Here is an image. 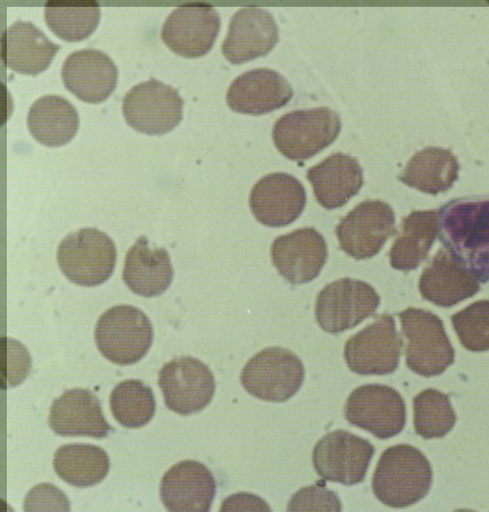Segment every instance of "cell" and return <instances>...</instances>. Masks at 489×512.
I'll list each match as a JSON object with an SVG mask.
<instances>
[{
    "label": "cell",
    "instance_id": "obj_1",
    "mask_svg": "<svg viewBox=\"0 0 489 512\" xmlns=\"http://www.w3.org/2000/svg\"><path fill=\"white\" fill-rule=\"evenodd\" d=\"M439 238L479 283L489 282V197L457 198L438 211Z\"/></svg>",
    "mask_w": 489,
    "mask_h": 512
},
{
    "label": "cell",
    "instance_id": "obj_2",
    "mask_svg": "<svg viewBox=\"0 0 489 512\" xmlns=\"http://www.w3.org/2000/svg\"><path fill=\"white\" fill-rule=\"evenodd\" d=\"M433 477L432 465L424 453L412 445L399 444L381 454L372 491L387 507L409 508L427 497Z\"/></svg>",
    "mask_w": 489,
    "mask_h": 512
},
{
    "label": "cell",
    "instance_id": "obj_3",
    "mask_svg": "<svg viewBox=\"0 0 489 512\" xmlns=\"http://www.w3.org/2000/svg\"><path fill=\"white\" fill-rule=\"evenodd\" d=\"M154 330L145 313L132 305H116L103 313L95 329V342L107 360L130 366L151 349Z\"/></svg>",
    "mask_w": 489,
    "mask_h": 512
},
{
    "label": "cell",
    "instance_id": "obj_4",
    "mask_svg": "<svg viewBox=\"0 0 489 512\" xmlns=\"http://www.w3.org/2000/svg\"><path fill=\"white\" fill-rule=\"evenodd\" d=\"M342 121L329 107L290 112L273 126L272 139L277 150L290 161L313 158L335 142Z\"/></svg>",
    "mask_w": 489,
    "mask_h": 512
},
{
    "label": "cell",
    "instance_id": "obj_5",
    "mask_svg": "<svg viewBox=\"0 0 489 512\" xmlns=\"http://www.w3.org/2000/svg\"><path fill=\"white\" fill-rule=\"evenodd\" d=\"M116 255L109 235L96 228H84L63 239L57 249V263L71 283L97 287L112 277Z\"/></svg>",
    "mask_w": 489,
    "mask_h": 512
},
{
    "label": "cell",
    "instance_id": "obj_6",
    "mask_svg": "<svg viewBox=\"0 0 489 512\" xmlns=\"http://www.w3.org/2000/svg\"><path fill=\"white\" fill-rule=\"evenodd\" d=\"M402 332L408 341L406 365L422 377H435L453 365L454 349L443 321L434 313L409 308L400 313Z\"/></svg>",
    "mask_w": 489,
    "mask_h": 512
},
{
    "label": "cell",
    "instance_id": "obj_7",
    "mask_svg": "<svg viewBox=\"0 0 489 512\" xmlns=\"http://www.w3.org/2000/svg\"><path fill=\"white\" fill-rule=\"evenodd\" d=\"M304 379L302 360L284 348H268L255 354L240 374V383L248 394L272 403L294 398Z\"/></svg>",
    "mask_w": 489,
    "mask_h": 512
},
{
    "label": "cell",
    "instance_id": "obj_8",
    "mask_svg": "<svg viewBox=\"0 0 489 512\" xmlns=\"http://www.w3.org/2000/svg\"><path fill=\"white\" fill-rule=\"evenodd\" d=\"M184 105L177 89L152 78L129 90L123 98L122 112L132 129L148 136H162L179 126Z\"/></svg>",
    "mask_w": 489,
    "mask_h": 512
},
{
    "label": "cell",
    "instance_id": "obj_9",
    "mask_svg": "<svg viewBox=\"0 0 489 512\" xmlns=\"http://www.w3.org/2000/svg\"><path fill=\"white\" fill-rule=\"evenodd\" d=\"M380 296L371 285L342 278L328 284L317 296L316 319L323 332L344 333L374 316Z\"/></svg>",
    "mask_w": 489,
    "mask_h": 512
},
{
    "label": "cell",
    "instance_id": "obj_10",
    "mask_svg": "<svg viewBox=\"0 0 489 512\" xmlns=\"http://www.w3.org/2000/svg\"><path fill=\"white\" fill-rule=\"evenodd\" d=\"M402 348L393 316L381 315L346 342L344 358L348 369L355 374L391 375L400 366Z\"/></svg>",
    "mask_w": 489,
    "mask_h": 512
},
{
    "label": "cell",
    "instance_id": "obj_11",
    "mask_svg": "<svg viewBox=\"0 0 489 512\" xmlns=\"http://www.w3.org/2000/svg\"><path fill=\"white\" fill-rule=\"evenodd\" d=\"M348 423L388 440L402 433L406 424V407L402 395L393 387L363 385L354 390L345 404Z\"/></svg>",
    "mask_w": 489,
    "mask_h": 512
},
{
    "label": "cell",
    "instance_id": "obj_12",
    "mask_svg": "<svg viewBox=\"0 0 489 512\" xmlns=\"http://www.w3.org/2000/svg\"><path fill=\"white\" fill-rule=\"evenodd\" d=\"M375 447L350 432H330L314 447L312 461L325 481L345 486L358 485L366 478Z\"/></svg>",
    "mask_w": 489,
    "mask_h": 512
},
{
    "label": "cell",
    "instance_id": "obj_13",
    "mask_svg": "<svg viewBox=\"0 0 489 512\" xmlns=\"http://www.w3.org/2000/svg\"><path fill=\"white\" fill-rule=\"evenodd\" d=\"M165 406L180 416L203 411L215 394V378L201 360L180 357L165 363L159 374Z\"/></svg>",
    "mask_w": 489,
    "mask_h": 512
},
{
    "label": "cell",
    "instance_id": "obj_14",
    "mask_svg": "<svg viewBox=\"0 0 489 512\" xmlns=\"http://www.w3.org/2000/svg\"><path fill=\"white\" fill-rule=\"evenodd\" d=\"M391 205L379 200L364 201L342 219L336 235L342 250L355 260L374 258L396 233Z\"/></svg>",
    "mask_w": 489,
    "mask_h": 512
},
{
    "label": "cell",
    "instance_id": "obj_15",
    "mask_svg": "<svg viewBox=\"0 0 489 512\" xmlns=\"http://www.w3.org/2000/svg\"><path fill=\"white\" fill-rule=\"evenodd\" d=\"M220 28V14L214 7L185 5L168 16L161 37L173 53L186 59H198L211 51Z\"/></svg>",
    "mask_w": 489,
    "mask_h": 512
},
{
    "label": "cell",
    "instance_id": "obj_16",
    "mask_svg": "<svg viewBox=\"0 0 489 512\" xmlns=\"http://www.w3.org/2000/svg\"><path fill=\"white\" fill-rule=\"evenodd\" d=\"M271 259L279 275L294 286L318 278L328 260L325 238L314 228H302L280 236L271 246Z\"/></svg>",
    "mask_w": 489,
    "mask_h": 512
},
{
    "label": "cell",
    "instance_id": "obj_17",
    "mask_svg": "<svg viewBox=\"0 0 489 512\" xmlns=\"http://www.w3.org/2000/svg\"><path fill=\"white\" fill-rule=\"evenodd\" d=\"M306 205V192L300 180L288 173H270L252 189L250 208L263 226L286 227L301 217Z\"/></svg>",
    "mask_w": 489,
    "mask_h": 512
},
{
    "label": "cell",
    "instance_id": "obj_18",
    "mask_svg": "<svg viewBox=\"0 0 489 512\" xmlns=\"http://www.w3.org/2000/svg\"><path fill=\"white\" fill-rule=\"evenodd\" d=\"M279 41L273 15L259 7H244L232 16L222 54L231 64H243L267 56Z\"/></svg>",
    "mask_w": 489,
    "mask_h": 512
},
{
    "label": "cell",
    "instance_id": "obj_19",
    "mask_svg": "<svg viewBox=\"0 0 489 512\" xmlns=\"http://www.w3.org/2000/svg\"><path fill=\"white\" fill-rule=\"evenodd\" d=\"M165 508L174 512H206L212 507L217 482L209 468L196 460H185L164 474L160 486Z\"/></svg>",
    "mask_w": 489,
    "mask_h": 512
},
{
    "label": "cell",
    "instance_id": "obj_20",
    "mask_svg": "<svg viewBox=\"0 0 489 512\" xmlns=\"http://www.w3.org/2000/svg\"><path fill=\"white\" fill-rule=\"evenodd\" d=\"M66 89L82 102L98 104L111 96L119 71L111 57L98 49H81L68 56L62 69Z\"/></svg>",
    "mask_w": 489,
    "mask_h": 512
},
{
    "label": "cell",
    "instance_id": "obj_21",
    "mask_svg": "<svg viewBox=\"0 0 489 512\" xmlns=\"http://www.w3.org/2000/svg\"><path fill=\"white\" fill-rule=\"evenodd\" d=\"M293 96L292 86L279 72L255 69L232 81L227 104L234 112L258 117L281 109Z\"/></svg>",
    "mask_w": 489,
    "mask_h": 512
},
{
    "label": "cell",
    "instance_id": "obj_22",
    "mask_svg": "<svg viewBox=\"0 0 489 512\" xmlns=\"http://www.w3.org/2000/svg\"><path fill=\"white\" fill-rule=\"evenodd\" d=\"M49 427L60 436H88L105 439L113 431L104 417L102 403L85 388L65 391L49 411Z\"/></svg>",
    "mask_w": 489,
    "mask_h": 512
},
{
    "label": "cell",
    "instance_id": "obj_23",
    "mask_svg": "<svg viewBox=\"0 0 489 512\" xmlns=\"http://www.w3.org/2000/svg\"><path fill=\"white\" fill-rule=\"evenodd\" d=\"M478 279L447 250H439L420 277L419 291L437 307L451 308L475 296Z\"/></svg>",
    "mask_w": 489,
    "mask_h": 512
},
{
    "label": "cell",
    "instance_id": "obj_24",
    "mask_svg": "<svg viewBox=\"0 0 489 512\" xmlns=\"http://www.w3.org/2000/svg\"><path fill=\"white\" fill-rule=\"evenodd\" d=\"M174 278L170 255L164 247L151 245L140 237L131 246L124 262L122 279L132 293L139 296H161L168 291Z\"/></svg>",
    "mask_w": 489,
    "mask_h": 512
},
{
    "label": "cell",
    "instance_id": "obj_25",
    "mask_svg": "<svg viewBox=\"0 0 489 512\" xmlns=\"http://www.w3.org/2000/svg\"><path fill=\"white\" fill-rule=\"evenodd\" d=\"M306 176L317 201L326 210L343 208L363 186V170L359 161L344 153L330 155L309 169Z\"/></svg>",
    "mask_w": 489,
    "mask_h": 512
},
{
    "label": "cell",
    "instance_id": "obj_26",
    "mask_svg": "<svg viewBox=\"0 0 489 512\" xmlns=\"http://www.w3.org/2000/svg\"><path fill=\"white\" fill-rule=\"evenodd\" d=\"M60 49L31 22L16 21L5 31L4 62L8 69L27 76H38L47 70Z\"/></svg>",
    "mask_w": 489,
    "mask_h": 512
},
{
    "label": "cell",
    "instance_id": "obj_27",
    "mask_svg": "<svg viewBox=\"0 0 489 512\" xmlns=\"http://www.w3.org/2000/svg\"><path fill=\"white\" fill-rule=\"evenodd\" d=\"M79 125L76 107L64 97L47 95L30 107L28 128L41 145L61 147L69 144L76 137Z\"/></svg>",
    "mask_w": 489,
    "mask_h": 512
},
{
    "label": "cell",
    "instance_id": "obj_28",
    "mask_svg": "<svg viewBox=\"0 0 489 512\" xmlns=\"http://www.w3.org/2000/svg\"><path fill=\"white\" fill-rule=\"evenodd\" d=\"M438 233L437 211L411 212L403 219L400 234L389 252L391 266L400 271L416 270L428 258Z\"/></svg>",
    "mask_w": 489,
    "mask_h": 512
},
{
    "label": "cell",
    "instance_id": "obj_29",
    "mask_svg": "<svg viewBox=\"0 0 489 512\" xmlns=\"http://www.w3.org/2000/svg\"><path fill=\"white\" fill-rule=\"evenodd\" d=\"M459 171L460 164L450 150L427 147L412 156L399 179L422 193L438 195L450 191Z\"/></svg>",
    "mask_w": 489,
    "mask_h": 512
},
{
    "label": "cell",
    "instance_id": "obj_30",
    "mask_svg": "<svg viewBox=\"0 0 489 512\" xmlns=\"http://www.w3.org/2000/svg\"><path fill=\"white\" fill-rule=\"evenodd\" d=\"M53 465L55 473L64 482L85 489L105 480L110 473L111 460L102 448L77 443L58 448Z\"/></svg>",
    "mask_w": 489,
    "mask_h": 512
},
{
    "label": "cell",
    "instance_id": "obj_31",
    "mask_svg": "<svg viewBox=\"0 0 489 512\" xmlns=\"http://www.w3.org/2000/svg\"><path fill=\"white\" fill-rule=\"evenodd\" d=\"M101 8L93 2L47 3L45 20L49 29L65 41H81L93 35L101 21Z\"/></svg>",
    "mask_w": 489,
    "mask_h": 512
},
{
    "label": "cell",
    "instance_id": "obj_32",
    "mask_svg": "<svg viewBox=\"0 0 489 512\" xmlns=\"http://www.w3.org/2000/svg\"><path fill=\"white\" fill-rule=\"evenodd\" d=\"M112 415L126 428H140L151 423L156 412L152 388L138 379H128L114 387L110 398Z\"/></svg>",
    "mask_w": 489,
    "mask_h": 512
},
{
    "label": "cell",
    "instance_id": "obj_33",
    "mask_svg": "<svg viewBox=\"0 0 489 512\" xmlns=\"http://www.w3.org/2000/svg\"><path fill=\"white\" fill-rule=\"evenodd\" d=\"M414 429L425 440L443 439L457 424L449 395L428 388L413 400Z\"/></svg>",
    "mask_w": 489,
    "mask_h": 512
},
{
    "label": "cell",
    "instance_id": "obj_34",
    "mask_svg": "<svg viewBox=\"0 0 489 512\" xmlns=\"http://www.w3.org/2000/svg\"><path fill=\"white\" fill-rule=\"evenodd\" d=\"M460 343L471 352L489 351V301H479L452 317Z\"/></svg>",
    "mask_w": 489,
    "mask_h": 512
},
{
    "label": "cell",
    "instance_id": "obj_35",
    "mask_svg": "<svg viewBox=\"0 0 489 512\" xmlns=\"http://www.w3.org/2000/svg\"><path fill=\"white\" fill-rule=\"evenodd\" d=\"M289 511L323 510L341 511L342 503L334 491L327 489L325 483L304 487L290 499Z\"/></svg>",
    "mask_w": 489,
    "mask_h": 512
},
{
    "label": "cell",
    "instance_id": "obj_36",
    "mask_svg": "<svg viewBox=\"0 0 489 512\" xmlns=\"http://www.w3.org/2000/svg\"><path fill=\"white\" fill-rule=\"evenodd\" d=\"M6 342V383L8 387L20 385L31 370V358L28 350L20 342L7 338Z\"/></svg>",
    "mask_w": 489,
    "mask_h": 512
},
{
    "label": "cell",
    "instance_id": "obj_37",
    "mask_svg": "<svg viewBox=\"0 0 489 512\" xmlns=\"http://www.w3.org/2000/svg\"><path fill=\"white\" fill-rule=\"evenodd\" d=\"M71 509L69 499L56 486L40 484L29 492L24 501V510H65Z\"/></svg>",
    "mask_w": 489,
    "mask_h": 512
}]
</instances>
